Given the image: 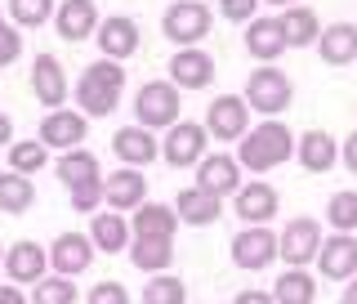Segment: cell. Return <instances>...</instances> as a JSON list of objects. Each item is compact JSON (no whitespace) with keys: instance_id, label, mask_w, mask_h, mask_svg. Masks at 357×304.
<instances>
[{"instance_id":"12","label":"cell","mask_w":357,"mask_h":304,"mask_svg":"<svg viewBox=\"0 0 357 304\" xmlns=\"http://www.w3.org/2000/svg\"><path fill=\"white\" fill-rule=\"evenodd\" d=\"M273 260H277V233L268 224L264 229H241L232 238V264L245 268V273H264Z\"/></svg>"},{"instance_id":"4","label":"cell","mask_w":357,"mask_h":304,"mask_svg":"<svg viewBox=\"0 0 357 304\" xmlns=\"http://www.w3.org/2000/svg\"><path fill=\"white\" fill-rule=\"evenodd\" d=\"M178 112H183V99L170 81H143L134 94V126L143 130H170L174 121H183Z\"/></svg>"},{"instance_id":"36","label":"cell","mask_w":357,"mask_h":304,"mask_svg":"<svg viewBox=\"0 0 357 304\" xmlns=\"http://www.w3.org/2000/svg\"><path fill=\"white\" fill-rule=\"evenodd\" d=\"M143 304H188V287L183 277L174 273H156L148 287H143Z\"/></svg>"},{"instance_id":"13","label":"cell","mask_w":357,"mask_h":304,"mask_svg":"<svg viewBox=\"0 0 357 304\" xmlns=\"http://www.w3.org/2000/svg\"><path fill=\"white\" fill-rule=\"evenodd\" d=\"M94 41H98V50H103V59H112V63H126L130 54H139L143 31H139V22H134L130 14H112L107 22H98Z\"/></svg>"},{"instance_id":"10","label":"cell","mask_w":357,"mask_h":304,"mask_svg":"<svg viewBox=\"0 0 357 304\" xmlns=\"http://www.w3.org/2000/svg\"><path fill=\"white\" fill-rule=\"evenodd\" d=\"M206 134L210 139H223V143H237L245 130H250V108H245L241 94H219L215 103L206 108Z\"/></svg>"},{"instance_id":"9","label":"cell","mask_w":357,"mask_h":304,"mask_svg":"<svg viewBox=\"0 0 357 304\" xmlns=\"http://www.w3.org/2000/svg\"><path fill=\"white\" fill-rule=\"evenodd\" d=\"M232 210H237L241 229H264L268 219L282 210V197H277L273 184H264V179H250V184H241L237 193H232Z\"/></svg>"},{"instance_id":"3","label":"cell","mask_w":357,"mask_h":304,"mask_svg":"<svg viewBox=\"0 0 357 304\" xmlns=\"http://www.w3.org/2000/svg\"><path fill=\"white\" fill-rule=\"evenodd\" d=\"M245 108L259 112L264 121H277L282 112L290 108V99H295V85H290V76L282 67H255L250 76H245Z\"/></svg>"},{"instance_id":"19","label":"cell","mask_w":357,"mask_h":304,"mask_svg":"<svg viewBox=\"0 0 357 304\" xmlns=\"http://www.w3.org/2000/svg\"><path fill=\"white\" fill-rule=\"evenodd\" d=\"M50 268V251H40L36 242H14L5 251V277L14 287H36Z\"/></svg>"},{"instance_id":"46","label":"cell","mask_w":357,"mask_h":304,"mask_svg":"<svg viewBox=\"0 0 357 304\" xmlns=\"http://www.w3.org/2000/svg\"><path fill=\"white\" fill-rule=\"evenodd\" d=\"M340 304H357V277H349V282H344V296H340Z\"/></svg>"},{"instance_id":"40","label":"cell","mask_w":357,"mask_h":304,"mask_svg":"<svg viewBox=\"0 0 357 304\" xmlns=\"http://www.w3.org/2000/svg\"><path fill=\"white\" fill-rule=\"evenodd\" d=\"M22 59V31L18 27H5L0 31V67H9V63H18Z\"/></svg>"},{"instance_id":"44","label":"cell","mask_w":357,"mask_h":304,"mask_svg":"<svg viewBox=\"0 0 357 304\" xmlns=\"http://www.w3.org/2000/svg\"><path fill=\"white\" fill-rule=\"evenodd\" d=\"M0 304H27V296H22V287L5 282V287H0Z\"/></svg>"},{"instance_id":"29","label":"cell","mask_w":357,"mask_h":304,"mask_svg":"<svg viewBox=\"0 0 357 304\" xmlns=\"http://www.w3.org/2000/svg\"><path fill=\"white\" fill-rule=\"evenodd\" d=\"M174 229H178L174 206H161V201H143L134 210V224H130L134 238H170V242H174Z\"/></svg>"},{"instance_id":"25","label":"cell","mask_w":357,"mask_h":304,"mask_svg":"<svg viewBox=\"0 0 357 304\" xmlns=\"http://www.w3.org/2000/svg\"><path fill=\"white\" fill-rule=\"evenodd\" d=\"M59 179H63V188H67V193H81V188L103 184L98 157L89 152V148H72V152H63V157H59Z\"/></svg>"},{"instance_id":"34","label":"cell","mask_w":357,"mask_h":304,"mask_svg":"<svg viewBox=\"0 0 357 304\" xmlns=\"http://www.w3.org/2000/svg\"><path fill=\"white\" fill-rule=\"evenodd\" d=\"M27 304H76V282L72 277H59V273H45L40 282L31 287Z\"/></svg>"},{"instance_id":"43","label":"cell","mask_w":357,"mask_h":304,"mask_svg":"<svg viewBox=\"0 0 357 304\" xmlns=\"http://www.w3.org/2000/svg\"><path fill=\"white\" fill-rule=\"evenodd\" d=\"M232 304H277L273 300V291H255V287H245V291H237V300Z\"/></svg>"},{"instance_id":"32","label":"cell","mask_w":357,"mask_h":304,"mask_svg":"<svg viewBox=\"0 0 357 304\" xmlns=\"http://www.w3.org/2000/svg\"><path fill=\"white\" fill-rule=\"evenodd\" d=\"M31 201H36V184L27 175H14V171L0 175V210L5 215H27Z\"/></svg>"},{"instance_id":"35","label":"cell","mask_w":357,"mask_h":304,"mask_svg":"<svg viewBox=\"0 0 357 304\" xmlns=\"http://www.w3.org/2000/svg\"><path fill=\"white\" fill-rule=\"evenodd\" d=\"M326 224L335 233H357V193L353 188H344V193H335L326 201Z\"/></svg>"},{"instance_id":"1","label":"cell","mask_w":357,"mask_h":304,"mask_svg":"<svg viewBox=\"0 0 357 304\" xmlns=\"http://www.w3.org/2000/svg\"><path fill=\"white\" fill-rule=\"evenodd\" d=\"M237 166L250 175H268L273 166H286L295 157V134L286 130V121H259L255 130H245L237 139Z\"/></svg>"},{"instance_id":"15","label":"cell","mask_w":357,"mask_h":304,"mask_svg":"<svg viewBox=\"0 0 357 304\" xmlns=\"http://www.w3.org/2000/svg\"><path fill=\"white\" fill-rule=\"evenodd\" d=\"M112 152H116L130 171H148L156 157H161V139H156L152 130H143V126H121L112 134Z\"/></svg>"},{"instance_id":"38","label":"cell","mask_w":357,"mask_h":304,"mask_svg":"<svg viewBox=\"0 0 357 304\" xmlns=\"http://www.w3.org/2000/svg\"><path fill=\"white\" fill-rule=\"evenodd\" d=\"M219 14L228 22H250L259 18V0H219Z\"/></svg>"},{"instance_id":"23","label":"cell","mask_w":357,"mask_h":304,"mask_svg":"<svg viewBox=\"0 0 357 304\" xmlns=\"http://www.w3.org/2000/svg\"><path fill=\"white\" fill-rule=\"evenodd\" d=\"M89 242L103 255H121L130 246V219L121 215V210H94V219H89Z\"/></svg>"},{"instance_id":"30","label":"cell","mask_w":357,"mask_h":304,"mask_svg":"<svg viewBox=\"0 0 357 304\" xmlns=\"http://www.w3.org/2000/svg\"><path fill=\"white\" fill-rule=\"evenodd\" d=\"M130 260H134L139 273H170L174 242L170 238H134L130 242Z\"/></svg>"},{"instance_id":"20","label":"cell","mask_w":357,"mask_h":304,"mask_svg":"<svg viewBox=\"0 0 357 304\" xmlns=\"http://www.w3.org/2000/svg\"><path fill=\"white\" fill-rule=\"evenodd\" d=\"M143 197H148V175H143V171L121 166V171L103 175V201L112 210H139Z\"/></svg>"},{"instance_id":"6","label":"cell","mask_w":357,"mask_h":304,"mask_svg":"<svg viewBox=\"0 0 357 304\" xmlns=\"http://www.w3.org/2000/svg\"><path fill=\"white\" fill-rule=\"evenodd\" d=\"M317 251H321V224L308 215H295L277 233V260H286V268L317 264Z\"/></svg>"},{"instance_id":"37","label":"cell","mask_w":357,"mask_h":304,"mask_svg":"<svg viewBox=\"0 0 357 304\" xmlns=\"http://www.w3.org/2000/svg\"><path fill=\"white\" fill-rule=\"evenodd\" d=\"M54 0H9V22L14 27H40V22L54 18Z\"/></svg>"},{"instance_id":"28","label":"cell","mask_w":357,"mask_h":304,"mask_svg":"<svg viewBox=\"0 0 357 304\" xmlns=\"http://www.w3.org/2000/svg\"><path fill=\"white\" fill-rule=\"evenodd\" d=\"M174 215L178 224H192V229H206V224H215L223 215V201L201 193V188H183V193L174 197Z\"/></svg>"},{"instance_id":"27","label":"cell","mask_w":357,"mask_h":304,"mask_svg":"<svg viewBox=\"0 0 357 304\" xmlns=\"http://www.w3.org/2000/svg\"><path fill=\"white\" fill-rule=\"evenodd\" d=\"M317 50H321V63H331V67L357 63V27L353 22H331V27H321Z\"/></svg>"},{"instance_id":"26","label":"cell","mask_w":357,"mask_h":304,"mask_svg":"<svg viewBox=\"0 0 357 304\" xmlns=\"http://www.w3.org/2000/svg\"><path fill=\"white\" fill-rule=\"evenodd\" d=\"M282 50H286V36L277 27V18H250L245 22V54L250 59L273 63V59H282Z\"/></svg>"},{"instance_id":"31","label":"cell","mask_w":357,"mask_h":304,"mask_svg":"<svg viewBox=\"0 0 357 304\" xmlns=\"http://www.w3.org/2000/svg\"><path fill=\"white\" fill-rule=\"evenodd\" d=\"M273 300L277 304H312L317 300V277L308 268H286L273 282Z\"/></svg>"},{"instance_id":"11","label":"cell","mask_w":357,"mask_h":304,"mask_svg":"<svg viewBox=\"0 0 357 304\" xmlns=\"http://www.w3.org/2000/svg\"><path fill=\"white\" fill-rule=\"evenodd\" d=\"M192 188H201V193H210V197H232L241 188V166H237V157L232 152H206L197 161V184Z\"/></svg>"},{"instance_id":"47","label":"cell","mask_w":357,"mask_h":304,"mask_svg":"<svg viewBox=\"0 0 357 304\" xmlns=\"http://www.w3.org/2000/svg\"><path fill=\"white\" fill-rule=\"evenodd\" d=\"M268 5H277V9H290V5H299V0H268Z\"/></svg>"},{"instance_id":"41","label":"cell","mask_w":357,"mask_h":304,"mask_svg":"<svg viewBox=\"0 0 357 304\" xmlns=\"http://www.w3.org/2000/svg\"><path fill=\"white\" fill-rule=\"evenodd\" d=\"M98 201H103V184L94 188H81V193H72V210H81V215H94Z\"/></svg>"},{"instance_id":"33","label":"cell","mask_w":357,"mask_h":304,"mask_svg":"<svg viewBox=\"0 0 357 304\" xmlns=\"http://www.w3.org/2000/svg\"><path fill=\"white\" fill-rule=\"evenodd\" d=\"M45 161H50V148H45L40 139H14V143H9V171H14V175L31 179Z\"/></svg>"},{"instance_id":"18","label":"cell","mask_w":357,"mask_h":304,"mask_svg":"<svg viewBox=\"0 0 357 304\" xmlns=\"http://www.w3.org/2000/svg\"><path fill=\"white\" fill-rule=\"evenodd\" d=\"M54 31L67 41V45H81L98 31V9L94 0H63L59 9H54Z\"/></svg>"},{"instance_id":"42","label":"cell","mask_w":357,"mask_h":304,"mask_svg":"<svg viewBox=\"0 0 357 304\" xmlns=\"http://www.w3.org/2000/svg\"><path fill=\"white\" fill-rule=\"evenodd\" d=\"M340 161H344V171L349 175H357V130L344 139V148H340Z\"/></svg>"},{"instance_id":"49","label":"cell","mask_w":357,"mask_h":304,"mask_svg":"<svg viewBox=\"0 0 357 304\" xmlns=\"http://www.w3.org/2000/svg\"><path fill=\"white\" fill-rule=\"evenodd\" d=\"M0 264H5V251H0Z\"/></svg>"},{"instance_id":"39","label":"cell","mask_w":357,"mask_h":304,"mask_svg":"<svg viewBox=\"0 0 357 304\" xmlns=\"http://www.w3.org/2000/svg\"><path fill=\"white\" fill-rule=\"evenodd\" d=\"M85 304H130V291L121 287V282H98L94 291H89Z\"/></svg>"},{"instance_id":"16","label":"cell","mask_w":357,"mask_h":304,"mask_svg":"<svg viewBox=\"0 0 357 304\" xmlns=\"http://www.w3.org/2000/svg\"><path fill=\"white\" fill-rule=\"evenodd\" d=\"M94 242H89V233H59L50 246V264H54V273L59 277H76V273H85L89 264H94Z\"/></svg>"},{"instance_id":"14","label":"cell","mask_w":357,"mask_h":304,"mask_svg":"<svg viewBox=\"0 0 357 304\" xmlns=\"http://www.w3.org/2000/svg\"><path fill=\"white\" fill-rule=\"evenodd\" d=\"M317 268H321V277H331V282H349V277H357V233L321 238Z\"/></svg>"},{"instance_id":"2","label":"cell","mask_w":357,"mask_h":304,"mask_svg":"<svg viewBox=\"0 0 357 304\" xmlns=\"http://www.w3.org/2000/svg\"><path fill=\"white\" fill-rule=\"evenodd\" d=\"M126 94V67L112 63V59H98L89 63L76 81V112L89 121V117H112Z\"/></svg>"},{"instance_id":"8","label":"cell","mask_w":357,"mask_h":304,"mask_svg":"<svg viewBox=\"0 0 357 304\" xmlns=\"http://www.w3.org/2000/svg\"><path fill=\"white\" fill-rule=\"evenodd\" d=\"M36 139L45 143V148H59V152L85 148V139H89V121H85L76 108H54V112H45Z\"/></svg>"},{"instance_id":"21","label":"cell","mask_w":357,"mask_h":304,"mask_svg":"<svg viewBox=\"0 0 357 304\" xmlns=\"http://www.w3.org/2000/svg\"><path fill=\"white\" fill-rule=\"evenodd\" d=\"M215 81V59H210L206 50H174L170 59V85L174 89H206Z\"/></svg>"},{"instance_id":"17","label":"cell","mask_w":357,"mask_h":304,"mask_svg":"<svg viewBox=\"0 0 357 304\" xmlns=\"http://www.w3.org/2000/svg\"><path fill=\"white\" fill-rule=\"evenodd\" d=\"M31 94H36V103L45 112L67 103V72L54 54H36V63H31Z\"/></svg>"},{"instance_id":"7","label":"cell","mask_w":357,"mask_h":304,"mask_svg":"<svg viewBox=\"0 0 357 304\" xmlns=\"http://www.w3.org/2000/svg\"><path fill=\"white\" fill-rule=\"evenodd\" d=\"M206 152H210V134H206L201 121H174V126L165 130V139H161V161L174 166V171L197 166Z\"/></svg>"},{"instance_id":"45","label":"cell","mask_w":357,"mask_h":304,"mask_svg":"<svg viewBox=\"0 0 357 304\" xmlns=\"http://www.w3.org/2000/svg\"><path fill=\"white\" fill-rule=\"evenodd\" d=\"M9 143H14V117L0 112V148H9Z\"/></svg>"},{"instance_id":"24","label":"cell","mask_w":357,"mask_h":304,"mask_svg":"<svg viewBox=\"0 0 357 304\" xmlns=\"http://www.w3.org/2000/svg\"><path fill=\"white\" fill-rule=\"evenodd\" d=\"M277 27H282V36H286V50H308V45H317L321 36V18L312 14L308 5H290L277 14Z\"/></svg>"},{"instance_id":"5","label":"cell","mask_w":357,"mask_h":304,"mask_svg":"<svg viewBox=\"0 0 357 304\" xmlns=\"http://www.w3.org/2000/svg\"><path fill=\"white\" fill-rule=\"evenodd\" d=\"M210 27H215V18H210V9L201 5V0H174L161 14V31L178 50H197V45L210 36Z\"/></svg>"},{"instance_id":"22","label":"cell","mask_w":357,"mask_h":304,"mask_svg":"<svg viewBox=\"0 0 357 304\" xmlns=\"http://www.w3.org/2000/svg\"><path fill=\"white\" fill-rule=\"evenodd\" d=\"M295 157H299V166H304L308 175H326L331 166L340 161V143H335L326 130H308V134L295 139Z\"/></svg>"},{"instance_id":"48","label":"cell","mask_w":357,"mask_h":304,"mask_svg":"<svg viewBox=\"0 0 357 304\" xmlns=\"http://www.w3.org/2000/svg\"><path fill=\"white\" fill-rule=\"evenodd\" d=\"M5 27H14V22H9V18H5V14H0V31H5Z\"/></svg>"}]
</instances>
